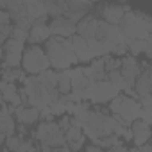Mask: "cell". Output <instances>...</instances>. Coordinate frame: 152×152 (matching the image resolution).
I'll list each match as a JSON object with an SVG mask.
<instances>
[{"label":"cell","mask_w":152,"mask_h":152,"mask_svg":"<svg viewBox=\"0 0 152 152\" xmlns=\"http://www.w3.org/2000/svg\"><path fill=\"white\" fill-rule=\"evenodd\" d=\"M47 56L50 61V66H54L56 70H70V66L73 63H77V56H75L73 45H72V38H59V36H52L47 41Z\"/></svg>","instance_id":"6da1fadb"},{"label":"cell","mask_w":152,"mask_h":152,"mask_svg":"<svg viewBox=\"0 0 152 152\" xmlns=\"http://www.w3.org/2000/svg\"><path fill=\"white\" fill-rule=\"evenodd\" d=\"M152 16H148L147 13H141V11H129L122 23H120V32L125 39H141V41H147L148 36H150V31H148V22H150Z\"/></svg>","instance_id":"7a4b0ae2"},{"label":"cell","mask_w":152,"mask_h":152,"mask_svg":"<svg viewBox=\"0 0 152 152\" xmlns=\"http://www.w3.org/2000/svg\"><path fill=\"white\" fill-rule=\"evenodd\" d=\"M22 97L23 102H29L32 107L36 109H47L56 99L47 91V88L39 83L38 75H29L23 81V88H22Z\"/></svg>","instance_id":"3957f363"},{"label":"cell","mask_w":152,"mask_h":152,"mask_svg":"<svg viewBox=\"0 0 152 152\" xmlns=\"http://www.w3.org/2000/svg\"><path fill=\"white\" fill-rule=\"evenodd\" d=\"M22 66H23V72H27L29 75H39V73L47 72L50 66L47 50H43L39 45H31L23 52Z\"/></svg>","instance_id":"277c9868"},{"label":"cell","mask_w":152,"mask_h":152,"mask_svg":"<svg viewBox=\"0 0 152 152\" xmlns=\"http://www.w3.org/2000/svg\"><path fill=\"white\" fill-rule=\"evenodd\" d=\"M34 138L41 145H48L52 148H61L66 145V134L59 127L57 122H43L34 131Z\"/></svg>","instance_id":"5b68a950"},{"label":"cell","mask_w":152,"mask_h":152,"mask_svg":"<svg viewBox=\"0 0 152 152\" xmlns=\"http://www.w3.org/2000/svg\"><path fill=\"white\" fill-rule=\"evenodd\" d=\"M23 52H25V45L23 41H16V39H9L2 45V56H4V68H16L18 64H22L23 59Z\"/></svg>","instance_id":"8992f818"},{"label":"cell","mask_w":152,"mask_h":152,"mask_svg":"<svg viewBox=\"0 0 152 152\" xmlns=\"http://www.w3.org/2000/svg\"><path fill=\"white\" fill-rule=\"evenodd\" d=\"M118 90L109 83V81H102V83H97V84H91L90 86V91H88V100H93V102H107V100H113L115 97H118Z\"/></svg>","instance_id":"52a82bcc"},{"label":"cell","mask_w":152,"mask_h":152,"mask_svg":"<svg viewBox=\"0 0 152 152\" xmlns=\"http://www.w3.org/2000/svg\"><path fill=\"white\" fill-rule=\"evenodd\" d=\"M141 113H143V107L136 99L124 97V102H122V107H120V113H118V118L122 120V124H125V125L134 124L136 120L141 118Z\"/></svg>","instance_id":"ba28073f"},{"label":"cell","mask_w":152,"mask_h":152,"mask_svg":"<svg viewBox=\"0 0 152 152\" xmlns=\"http://www.w3.org/2000/svg\"><path fill=\"white\" fill-rule=\"evenodd\" d=\"M99 11H100L104 22H107L111 25H120L124 16L131 11V7L129 6H122V4H106V6H100Z\"/></svg>","instance_id":"9c48e42d"},{"label":"cell","mask_w":152,"mask_h":152,"mask_svg":"<svg viewBox=\"0 0 152 152\" xmlns=\"http://www.w3.org/2000/svg\"><path fill=\"white\" fill-rule=\"evenodd\" d=\"M48 29L52 32V36H59V38H73L75 32H77V23L72 22L66 16H59L54 18L48 23Z\"/></svg>","instance_id":"30bf717a"},{"label":"cell","mask_w":152,"mask_h":152,"mask_svg":"<svg viewBox=\"0 0 152 152\" xmlns=\"http://www.w3.org/2000/svg\"><path fill=\"white\" fill-rule=\"evenodd\" d=\"M99 23L100 20L95 15H86L79 23H77V36L84 38L86 41H95L97 34H99Z\"/></svg>","instance_id":"8fae6325"},{"label":"cell","mask_w":152,"mask_h":152,"mask_svg":"<svg viewBox=\"0 0 152 152\" xmlns=\"http://www.w3.org/2000/svg\"><path fill=\"white\" fill-rule=\"evenodd\" d=\"M150 72H152V66L148 63H143L141 64V73L134 84V91H136V97L141 100V99H147L152 95V83H150Z\"/></svg>","instance_id":"7c38bea8"},{"label":"cell","mask_w":152,"mask_h":152,"mask_svg":"<svg viewBox=\"0 0 152 152\" xmlns=\"http://www.w3.org/2000/svg\"><path fill=\"white\" fill-rule=\"evenodd\" d=\"M122 75L125 77V81L129 83V86H134L140 73H141V64L138 63V59L134 56H125L122 59V68H120Z\"/></svg>","instance_id":"4fadbf2b"},{"label":"cell","mask_w":152,"mask_h":152,"mask_svg":"<svg viewBox=\"0 0 152 152\" xmlns=\"http://www.w3.org/2000/svg\"><path fill=\"white\" fill-rule=\"evenodd\" d=\"M131 131H132V141L136 143V147H143L150 141L152 138V129L147 122H143L141 118L136 120L134 124H131Z\"/></svg>","instance_id":"5bb4252c"},{"label":"cell","mask_w":152,"mask_h":152,"mask_svg":"<svg viewBox=\"0 0 152 152\" xmlns=\"http://www.w3.org/2000/svg\"><path fill=\"white\" fill-rule=\"evenodd\" d=\"M2 100L11 106L13 109L20 107L22 102H23V97H22V90H16V84L13 83H7V81H2Z\"/></svg>","instance_id":"9a60e30c"},{"label":"cell","mask_w":152,"mask_h":152,"mask_svg":"<svg viewBox=\"0 0 152 152\" xmlns=\"http://www.w3.org/2000/svg\"><path fill=\"white\" fill-rule=\"evenodd\" d=\"M106 75H107V70H106V57L93 59V61L90 63V66L86 68V77H88V81L93 83V84L106 81Z\"/></svg>","instance_id":"2e32d148"},{"label":"cell","mask_w":152,"mask_h":152,"mask_svg":"<svg viewBox=\"0 0 152 152\" xmlns=\"http://www.w3.org/2000/svg\"><path fill=\"white\" fill-rule=\"evenodd\" d=\"M15 111L6 102H2V115H0V129H2V140L6 141L9 136H15V116L11 115Z\"/></svg>","instance_id":"e0dca14e"},{"label":"cell","mask_w":152,"mask_h":152,"mask_svg":"<svg viewBox=\"0 0 152 152\" xmlns=\"http://www.w3.org/2000/svg\"><path fill=\"white\" fill-rule=\"evenodd\" d=\"M50 38H52V32H50L48 25L45 23V20H36V22L32 23V27H31L29 41H31L32 45H38V43H41V41L47 43Z\"/></svg>","instance_id":"ac0fdd59"},{"label":"cell","mask_w":152,"mask_h":152,"mask_svg":"<svg viewBox=\"0 0 152 152\" xmlns=\"http://www.w3.org/2000/svg\"><path fill=\"white\" fill-rule=\"evenodd\" d=\"M13 113H15L16 122H18L20 125H25V127L36 124L38 118L41 116V115H39V109H36V107H32V106H20V107H16Z\"/></svg>","instance_id":"d6986e66"},{"label":"cell","mask_w":152,"mask_h":152,"mask_svg":"<svg viewBox=\"0 0 152 152\" xmlns=\"http://www.w3.org/2000/svg\"><path fill=\"white\" fill-rule=\"evenodd\" d=\"M72 45H73L75 56H77V59L81 63H91L93 61L95 56H93V52H91V48H90V45H88V41L84 38H81V36L75 34L72 38Z\"/></svg>","instance_id":"ffe728a7"},{"label":"cell","mask_w":152,"mask_h":152,"mask_svg":"<svg viewBox=\"0 0 152 152\" xmlns=\"http://www.w3.org/2000/svg\"><path fill=\"white\" fill-rule=\"evenodd\" d=\"M38 79H39V83L47 88V91H48L54 99H59V97H61V95H59V88H57V72L47 70V72H43V73L38 75Z\"/></svg>","instance_id":"44dd1931"},{"label":"cell","mask_w":152,"mask_h":152,"mask_svg":"<svg viewBox=\"0 0 152 152\" xmlns=\"http://www.w3.org/2000/svg\"><path fill=\"white\" fill-rule=\"evenodd\" d=\"M57 88L61 97H68L72 93V70L57 72Z\"/></svg>","instance_id":"7402d4cb"},{"label":"cell","mask_w":152,"mask_h":152,"mask_svg":"<svg viewBox=\"0 0 152 152\" xmlns=\"http://www.w3.org/2000/svg\"><path fill=\"white\" fill-rule=\"evenodd\" d=\"M43 4H45L47 15H50L54 18L66 16V13H68V2H43Z\"/></svg>","instance_id":"603a6c76"},{"label":"cell","mask_w":152,"mask_h":152,"mask_svg":"<svg viewBox=\"0 0 152 152\" xmlns=\"http://www.w3.org/2000/svg\"><path fill=\"white\" fill-rule=\"evenodd\" d=\"M107 79H109V83H111L118 91H127V90H131L129 83L125 81V77L122 75V72H120V70L109 72V73H107Z\"/></svg>","instance_id":"cb8c5ba5"},{"label":"cell","mask_w":152,"mask_h":152,"mask_svg":"<svg viewBox=\"0 0 152 152\" xmlns=\"http://www.w3.org/2000/svg\"><path fill=\"white\" fill-rule=\"evenodd\" d=\"M127 47H129L131 56H138V54L145 52V41H141V39H127Z\"/></svg>","instance_id":"d4e9b609"},{"label":"cell","mask_w":152,"mask_h":152,"mask_svg":"<svg viewBox=\"0 0 152 152\" xmlns=\"http://www.w3.org/2000/svg\"><path fill=\"white\" fill-rule=\"evenodd\" d=\"M122 102H124V95H118V97H115V99L109 102V111H111V115L118 116L120 107H122Z\"/></svg>","instance_id":"484cf974"},{"label":"cell","mask_w":152,"mask_h":152,"mask_svg":"<svg viewBox=\"0 0 152 152\" xmlns=\"http://www.w3.org/2000/svg\"><path fill=\"white\" fill-rule=\"evenodd\" d=\"M16 152H38V148L34 147V143H32L31 140H25V141L22 143V147H20Z\"/></svg>","instance_id":"4316f807"},{"label":"cell","mask_w":152,"mask_h":152,"mask_svg":"<svg viewBox=\"0 0 152 152\" xmlns=\"http://www.w3.org/2000/svg\"><path fill=\"white\" fill-rule=\"evenodd\" d=\"M141 120H143V122H147L148 125H152V104L143 107V113H141Z\"/></svg>","instance_id":"83f0119b"},{"label":"cell","mask_w":152,"mask_h":152,"mask_svg":"<svg viewBox=\"0 0 152 152\" xmlns=\"http://www.w3.org/2000/svg\"><path fill=\"white\" fill-rule=\"evenodd\" d=\"M86 152H106L102 147H99V145H90L88 148H86Z\"/></svg>","instance_id":"f1b7e54d"},{"label":"cell","mask_w":152,"mask_h":152,"mask_svg":"<svg viewBox=\"0 0 152 152\" xmlns=\"http://www.w3.org/2000/svg\"><path fill=\"white\" fill-rule=\"evenodd\" d=\"M109 152H131V150H127V148H125V147H124V145L120 143V145H116V147H113V148H111Z\"/></svg>","instance_id":"f546056e"},{"label":"cell","mask_w":152,"mask_h":152,"mask_svg":"<svg viewBox=\"0 0 152 152\" xmlns=\"http://www.w3.org/2000/svg\"><path fill=\"white\" fill-rule=\"evenodd\" d=\"M140 148H141V152H152V143H147V145H143Z\"/></svg>","instance_id":"4dcf8cb0"},{"label":"cell","mask_w":152,"mask_h":152,"mask_svg":"<svg viewBox=\"0 0 152 152\" xmlns=\"http://www.w3.org/2000/svg\"><path fill=\"white\" fill-rule=\"evenodd\" d=\"M54 152H72V150L66 148V147H61V148H54Z\"/></svg>","instance_id":"1f68e13d"},{"label":"cell","mask_w":152,"mask_h":152,"mask_svg":"<svg viewBox=\"0 0 152 152\" xmlns=\"http://www.w3.org/2000/svg\"><path fill=\"white\" fill-rule=\"evenodd\" d=\"M2 152H11V150H9V148H4V150H2Z\"/></svg>","instance_id":"d6a6232c"}]
</instances>
